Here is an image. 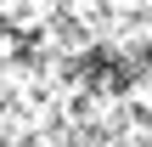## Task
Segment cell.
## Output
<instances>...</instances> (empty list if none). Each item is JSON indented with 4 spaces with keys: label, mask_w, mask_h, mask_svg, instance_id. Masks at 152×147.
I'll return each instance as SVG.
<instances>
[{
    "label": "cell",
    "mask_w": 152,
    "mask_h": 147,
    "mask_svg": "<svg viewBox=\"0 0 152 147\" xmlns=\"http://www.w3.org/2000/svg\"><path fill=\"white\" fill-rule=\"evenodd\" d=\"M0 147H152V0H0Z\"/></svg>",
    "instance_id": "1"
}]
</instances>
